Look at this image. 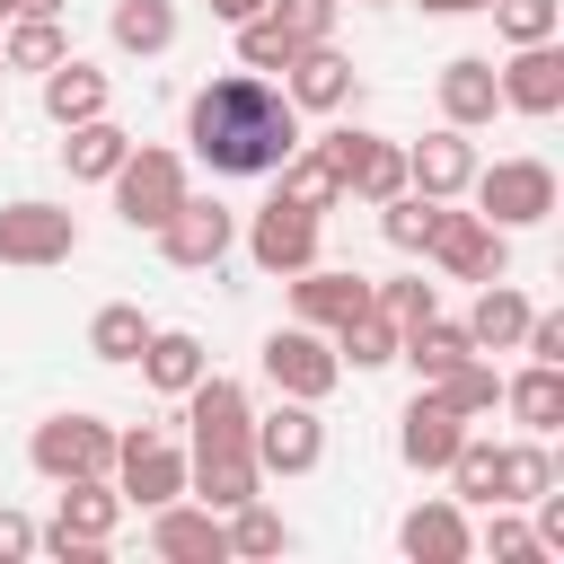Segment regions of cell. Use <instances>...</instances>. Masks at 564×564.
Returning <instances> with one entry per match:
<instances>
[{
	"mask_svg": "<svg viewBox=\"0 0 564 564\" xmlns=\"http://www.w3.org/2000/svg\"><path fill=\"white\" fill-rule=\"evenodd\" d=\"M308 115L282 97V79H264V70H220V79H203L194 97H185V141H194V159L212 167V176H273L308 132H300Z\"/></svg>",
	"mask_w": 564,
	"mask_h": 564,
	"instance_id": "cell-1",
	"label": "cell"
},
{
	"mask_svg": "<svg viewBox=\"0 0 564 564\" xmlns=\"http://www.w3.org/2000/svg\"><path fill=\"white\" fill-rule=\"evenodd\" d=\"M115 529H123V494H115V476H70L62 502H53V520H44V538H35V555L97 564Z\"/></svg>",
	"mask_w": 564,
	"mask_h": 564,
	"instance_id": "cell-2",
	"label": "cell"
},
{
	"mask_svg": "<svg viewBox=\"0 0 564 564\" xmlns=\"http://www.w3.org/2000/svg\"><path fill=\"white\" fill-rule=\"evenodd\" d=\"M115 185V212H123V229H159L185 194H194V176H185V159L176 150H159V141H132L123 150V167L106 176Z\"/></svg>",
	"mask_w": 564,
	"mask_h": 564,
	"instance_id": "cell-3",
	"label": "cell"
},
{
	"mask_svg": "<svg viewBox=\"0 0 564 564\" xmlns=\"http://www.w3.org/2000/svg\"><path fill=\"white\" fill-rule=\"evenodd\" d=\"M467 194H476V212L494 220V229H538V220H555V167L546 159H476V176H467Z\"/></svg>",
	"mask_w": 564,
	"mask_h": 564,
	"instance_id": "cell-4",
	"label": "cell"
},
{
	"mask_svg": "<svg viewBox=\"0 0 564 564\" xmlns=\"http://www.w3.org/2000/svg\"><path fill=\"white\" fill-rule=\"evenodd\" d=\"M423 256H432L449 282H494V273H511V229H494L485 212L432 203V238H423Z\"/></svg>",
	"mask_w": 564,
	"mask_h": 564,
	"instance_id": "cell-5",
	"label": "cell"
},
{
	"mask_svg": "<svg viewBox=\"0 0 564 564\" xmlns=\"http://www.w3.org/2000/svg\"><path fill=\"white\" fill-rule=\"evenodd\" d=\"M26 467L44 485H70V476H115V423L97 414H44L26 432Z\"/></svg>",
	"mask_w": 564,
	"mask_h": 564,
	"instance_id": "cell-6",
	"label": "cell"
},
{
	"mask_svg": "<svg viewBox=\"0 0 564 564\" xmlns=\"http://www.w3.org/2000/svg\"><path fill=\"white\" fill-rule=\"evenodd\" d=\"M256 361H264L273 397H308V405H326V397H335V379H344L335 335H317V326H273V335L256 344Z\"/></svg>",
	"mask_w": 564,
	"mask_h": 564,
	"instance_id": "cell-7",
	"label": "cell"
},
{
	"mask_svg": "<svg viewBox=\"0 0 564 564\" xmlns=\"http://www.w3.org/2000/svg\"><path fill=\"white\" fill-rule=\"evenodd\" d=\"M176 405H185V423H194V449H185V458H256V449H247L256 405H247V388H238V379L203 370V379H194Z\"/></svg>",
	"mask_w": 564,
	"mask_h": 564,
	"instance_id": "cell-8",
	"label": "cell"
},
{
	"mask_svg": "<svg viewBox=\"0 0 564 564\" xmlns=\"http://www.w3.org/2000/svg\"><path fill=\"white\" fill-rule=\"evenodd\" d=\"M115 494H123V502H141V511L176 502V494H185V449H176L159 423L115 432Z\"/></svg>",
	"mask_w": 564,
	"mask_h": 564,
	"instance_id": "cell-9",
	"label": "cell"
},
{
	"mask_svg": "<svg viewBox=\"0 0 564 564\" xmlns=\"http://www.w3.org/2000/svg\"><path fill=\"white\" fill-rule=\"evenodd\" d=\"M79 256V220L62 212V203H0V264H18V273H44V264H70Z\"/></svg>",
	"mask_w": 564,
	"mask_h": 564,
	"instance_id": "cell-10",
	"label": "cell"
},
{
	"mask_svg": "<svg viewBox=\"0 0 564 564\" xmlns=\"http://www.w3.org/2000/svg\"><path fill=\"white\" fill-rule=\"evenodd\" d=\"M150 238H159V256H167L176 273H212V264L238 247V212H229V203H203V194H185V203H176V212H167Z\"/></svg>",
	"mask_w": 564,
	"mask_h": 564,
	"instance_id": "cell-11",
	"label": "cell"
},
{
	"mask_svg": "<svg viewBox=\"0 0 564 564\" xmlns=\"http://www.w3.org/2000/svg\"><path fill=\"white\" fill-rule=\"evenodd\" d=\"M247 449H256V467H264V476H308V467L326 458V423H317V405H308V397H273V414H256Z\"/></svg>",
	"mask_w": 564,
	"mask_h": 564,
	"instance_id": "cell-12",
	"label": "cell"
},
{
	"mask_svg": "<svg viewBox=\"0 0 564 564\" xmlns=\"http://www.w3.org/2000/svg\"><path fill=\"white\" fill-rule=\"evenodd\" d=\"M326 159H335V176H344V194L352 203H388V194H405V141H388V132H326L317 141Z\"/></svg>",
	"mask_w": 564,
	"mask_h": 564,
	"instance_id": "cell-13",
	"label": "cell"
},
{
	"mask_svg": "<svg viewBox=\"0 0 564 564\" xmlns=\"http://www.w3.org/2000/svg\"><path fill=\"white\" fill-rule=\"evenodd\" d=\"M247 264L273 273V282H291L300 264H317V212H300V203L273 194V203L247 220Z\"/></svg>",
	"mask_w": 564,
	"mask_h": 564,
	"instance_id": "cell-14",
	"label": "cell"
},
{
	"mask_svg": "<svg viewBox=\"0 0 564 564\" xmlns=\"http://www.w3.org/2000/svg\"><path fill=\"white\" fill-rule=\"evenodd\" d=\"M282 97H291L300 115H344V106L361 97V70H352V62L335 53V35H326V44H300V53H291Z\"/></svg>",
	"mask_w": 564,
	"mask_h": 564,
	"instance_id": "cell-15",
	"label": "cell"
},
{
	"mask_svg": "<svg viewBox=\"0 0 564 564\" xmlns=\"http://www.w3.org/2000/svg\"><path fill=\"white\" fill-rule=\"evenodd\" d=\"M150 555L159 564H229V529H220V511L176 494V502L150 511Z\"/></svg>",
	"mask_w": 564,
	"mask_h": 564,
	"instance_id": "cell-16",
	"label": "cell"
},
{
	"mask_svg": "<svg viewBox=\"0 0 564 564\" xmlns=\"http://www.w3.org/2000/svg\"><path fill=\"white\" fill-rule=\"evenodd\" d=\"M494 79H502V106H511V115H529V123L564 115V53H555V35H546V44H511V62H502Z\"/></svg>",
	"mask_w": 564,
	"mask_h": 564,
	"instance_id": "cell-17",
	"label": "cell"
},
{
	"mask_svg": "<svg viewBox=\"0 0 564 564\" xmlns=\"http://www.w3.org/2000/svg\"><path fill=\"white\" fill-rule=\"evenodd\" d=\"M397 555L405 564H467L476 555V529H467V502H414L405 520H397Z\"/></svg>",
	"mask_w": 564,
	"mask_h": 564,
	"instance_id": "cell-18",
	"label": "cell"
},
{
	"mask_svg": "<svg viewBox=\"0 0 564 564\" xmlns=\"http://www.w3.org/2000/svg\"><path fill=\"white\" fill-rule=\"evenodd\" d=\"M467 176H476V141H467L458 123H441V132L405 141V185H414V194L458 203V194H467Z\"/></svg>",
	"mask_w": 564,
	"mask_h": 564,
	"instance_id": "cell-19",
	"label": "cell"
},
{
	"mask_svg": "<svg viewBox=\"0 0 564 564\" xmlns=\"http://www.w3.org/2000/svg\"><path fill=\"white\" fill-rule=\"evenodd\" d=\"M458 441H467V423H458L432 388H414V405L397 414V458H405L414 476H441V467L458 458Z\"/></svg>",
	"mask_w": 564,
	"mask_h": 564,
	"instance_id": "cell-20",
	"label": "cell"
},
{
	"mask_svg": "<svg viewBox=\"0 0 564 564\" xmlns=\"http://www.w3.org/2000/svg\"><path fill=\"white\" fill-rule=\"evenodd\" d=\"M291 308H300V326L335 335L344 317H361V308H370V282H361V273H344V264H300V273H291Z\"/></svg>",
	"mask_w": 564,
	"mask_h": 564,
	"instance_id": "cell-21",
	"label": "cell"
},
{
	"mask_svg": "<svg viewBox=\"0 0 564 564\" xmlns=\"http://www.w3.org/2000/svg\"><path fill=\"white\" fill-rule=\"evenodd\" d=\"M494 115H502V79H494V62H485V53H449V62H441V123L476 132V123H494Z\"/></svg>",
	"mask_w": 564,
	"mask_h": 564,
	"instance_id": "cell-22",
	"label": "cell"
},
{
	"mask_svg": "<svg viewBox=\"0 0 564 564\" xmlns=\"http://www.w3.org/2000/svg\"><path fill=\"white\" fill-rule=\"evenodd\" d=\"M132 361H141V379H150L159 397H185V388L212 370V352H203V335H194V326H150V344H141Z\"/></svg>",
	"mask_w": 564,
	"mask_h": 564,
	"instance_id": "cell-23",
	"label": "cell"
},
{
	"mask_svg": "<svg viewBox=\"0 0 564 564\" xmlns=\"http://www.w3.org/2000/svg\"><path fill=\"white\" fill-rule=\"evenodd\" d=\"M106 106H115V79H106L97 62L62 53V62L44 70V115H53V123H88V115H106Z\"/></svg>",
	"mask_w": 564,
	"mask_h": 564,
	"instance_id": "cell-24",
	"label": "cell"
},
{
	"mask_svg": "<svg viewBox=\"0 0 564 564\" xmlns=\"http://www.w3.org/2000/svg\"><path fill=\"white\" fill-rule=\"evenodd\" d=\"M458 326H467V344H476V352H520L529 300L511 291V273H494V282H476V308H467Z\"/></svg>",
	"mask_w": 564,
	"mask_h": 564,
	"instance_id": "cell-25",
	"label": "cell"
},
{
	"mask_svg": "<svg viewBox=\"0 0 564 564\" xmlns=\"http://www.w3.org/2000/svg\"><path fill=\"white\" fill-rule=\"evenodd\" d=\"M123 150H132V132H123L115 115H88V123H62V167H70L79 185H106V176L123 167Z\"/></svg>",
	"mask_w": 564,
	"mask_h": 564,
	"instance_id": "cell-26",
	"label": "cell"
},
{
	"mask_svg": "<svg viewBox=\"0 0 564 564\" xmlns=\"http://www.w3.org/2000/svg\"><path fill=\"white\" fill-rule=\"evenodd\" d=\"M467 352H476V344H467V326H458V317H441V308H432V317H414V326H397V361H414V379H441V370H449V361H467Z\"/></svg>",
	"mask_w": 564,
	"mask_h": 564,
	"instance_id": "cell-27",
	"label": "cell"
},
{
	"mask_svg": "<svg viewBox=\"0 0 564 564\" xmlns=\"http://www.w3.org/2000/svg\"><path fill=\"white\" fill-rule=\"evenodd\" d=\"M502 405L520 432H555L564 423V361H529L520 379H502Z\"/></svg>",
	"mask_w": 564,
	"mask_h": 564,
	"instance_id": "cell-28",
	"label": "cell"
},
{
	"mask_svg": "<svg viewBox=\"0 0 564 564\" xmlns=\"http://www.w3.org/2000/svg\"><path fill=\"white\" fill-rule=\"evenodd\" d=\"M176 0H115V18H106V35H115V53H141V62H159L167 44H176Z\"/></svg>",
	"mask_w": 564,
	"mask_h": 564,
	"instance_id": "cell-29",
	"label": "cell"
},
{
	"mask_svg": "<svg viewBox=\"0 0 564 564\" xmlns=\"http://www.w3.org/2000/svg\"><path fill=\"white\" fill-rule=\"evenodd\" d=\"M273 176H282V203H300V212H317V220L344 203V176H335V159H326L317 141H300V150L273 167Z\"/></svg>",
	"mask_w": 564,
	"mask_h": 564,
	"instance_id": "cell-30",
	"label": "cell"
},
{
	"mask_svg": "<svg viewBox=\"0 0 564 564\" xmlns=\"http://www.w3.org/2000/svg\"><path fill=\"white\" fill-rule=\"evenodd\" d=\"M185 494L203 511H238L247 494H264V467L256 458H185Z\"/></svg>",
	"mask_w": 564,
	"mask_h": 564,
	"instance_id": "cell-31",
	"label": "cell"
},
{
	"mask_svg": "<svg viewBox=\"0 0 564 564\" xmlns=\"http://www.w3.org/2000/svg\"><path fill=\"white\" fill-rule=\"evenodd\" d=\"M423 388H432L458 423H476V414H494V405H502V379H494V361H485V352L449 361V370H441V379H423Z\"/></svg>",
	"mask_w": 564,
	"mask_h": 564,
	"instance_id": "cell-32",
	"label": "cell"
},
{
	"mask_svg": "<svg viewBox=\"0 0 564 564\" xmlns=\"http://www.w3.org/2000/svg\"><path fill=\"white\" fill-rule=\"evenodd\" d=\"M546 485H555V449H546V432L511 441V449H502V467H494V502H520V511H529Z\"/></svg>",
	"mask_w": 564,
	"mask_h": 564,
	"instance_id": "cell-33",
	"label": "cell"
},
{
	"mask_svg": "<svg viewBox=\"0 0 564 564\" xmlns=\"http://www.w3.org/2000/svg\"><path fill=\"white\" fill-rule=\"evenodd\" d=\"M335 361H344V370H388V361H397V317H388V308L344 317V326H335Z\"/></svg>",
	"mask_w": 564,
	"mask_h": 564,
	"instance_id": "cell-34",
	"label": "cell"
},
{
	"mask_svg": "<svg viewBox=\"0 0 564 564\" xmlns=\"http://www.w3.org/2000/svg\"><path fill=\"white\" fill-rule=\"evenodd\" d=\"M220 529H229V555H282V546H291V520H282L264 494H247L238 511H220Z\"/></svg>",
	"mask_w": 564,
	"mask_h": 564,
	"instance_id": "cell-35",
	"label": "cell"
},
{
	"mask_svg": "<svg viewBox=\"0 0 564 564\" xmlns=\"http://www.w3.org/2000/svg\"><path fill=\"white\" fill-rule=\"evenodd\" d=\"M62 53H70L62 18H9V35H0V62L9 70H53Z\"/></svg>",
	"mask_w": 564,
	"mask_h": 564,
	"instance_id": "cell-36",
	"label": "cell"
},
{
	"mask_svg": "<svg viewBox=\"0 0 564 564\" xmlns=\"http://www.w3.org/2000/svg\"><path fill=\"white\" fill-rule=\"evenodd\" d=\"M141 344H150V317H141L132 300H106V308L88 317V352H97V361H132Z\"/></svg>",
	"mask_w": 564,
	"mask_h": 564,
	"instance_id": "cell-37",
	"label": "cell"
},
{
	"mask_svg": "<svg viewBox=\"0 0 564 564\" xmlns=\"http://www.w3.org/2000/svg\"><path fill=\"white\" fill-rule=\"evenodd\" d=\"M494 467H502V441H476V432H467L458 458L441 467V476H449V502H494Z\"/></svg>",
	"mask_w": 564,
	"mask_h": 564,
	"instance_id": "cell-38",
	"label": "cell"
},
{
	"mask_svg": "<svg viewBox=\"0 0 564 564\" xmlns=\"http://www.w3.org/2000/svg\"><path fill=\"white\" fill-rule=\"evenodd\" d=\"M370 212H379V238H388V247L423 256V238H432V194L405 185V194H388V203H370Z\"/></svg>",
	"mask_w": 564,
	"mask_h": 564,
	"instance_id": "cell-39",
	"label": "cell"
},
{
	"mask_svg": "<svg viewBox=\"0 0 564 564\" xmlns=\"http://www.w3.org/2000/svg\"><path fill=\"white\" fill-rule=\"evenodd\" d=\"M494 9V35L502 44H546L564 26V0H485Z\"/></svg>",
	"mask_w": 564,
	"mask_h": 564,
	"instance_id": "cell-40",
	"label": "cell"
},
{
	"mask_svg": "<svg viewBox=\"0 0 564 564\" xmlns=\"http://www.w3.org/2000/svg\"><path fill=\"white\" fill-rule=\"evenodd\" d=\"M291 53H300V44H291L264 9H256V18H238V70H264V79H273V70H291Z\"/></svg>",
	"mask_w": 564,
	"mask_h": 564,
	"instance_id": "cell-41",
	"label": "cell"
},
{
	"mask_svg": "<svg viewBox=\"0 0 564 564\" xmlns=\"http://www.w3.org/2000/svg\"><path fill=\"white\" fill-rule=\"evenodd\" d=\"M485 511H494V520H485V538H476V546H494L502 564H546V555H538V529L520 520V502H485Z\"/></svg>",
	"mask_w": 564,
	"mask_h": 564,
	"instance_id": "cell-42",
	"label": "cell"
},
{
	"mask_svg": "<svg viewBox=\"0 0 564 564\" xmlns=\"http://www.w3.org/2000/svg\"><path fill=\"white\" fill-rule=\"evenodd\" d=\"M370 308H388L397 326H414V317H432V308H441V282H423V273H397V282H370Z\"/></svg>",
	"mask_w": 564,
	"mask_h": 564,
	"instance_id": "cell-43",
	"label": "cell"
},
{
	"mask_svg": "<svg viewBox=\"0 0 564 564\" xmlns=\"http://www.w3.org/2000/svg\"><path fill=\"white\" fill-rule=\"evenodd\" d=\"M335 9H344V0H264V18H273L291 44H326V35H335Z\"/></svg>",
	"mask_w": 564,
	"mask_h": 564,
	"instance_id": "cell-44",
	"label": "cell"
},
{
	"mask_svg": "<svg viewBox=\"0 0 564 564\" xmlns=\"http://www.w3.org/2000/svg\"><path fill=\"white\" fill-rule=\"evenodd\" d=\"M35 538H44V529H35L26 511H9V502H0V564H26V555H35Z\"/></svg>",
	"mask_w": 564,
	"mask_h": 564,
	"instance_id": "cell-45",
	"label": "cell"
},
{
	"mask_svg": "<svg viewBox=\"0 0 564 564\" xmlns=\"http://www.w3.org/2000/svg\"><path fill=\"white\" fill-rule=\"evenodd\" d=\"M414 9H423V18H476L485 0H414Z\"/></svg>",
	"mask_w": 564,
	"mask_h": 564,
	"instance_id": "cell-46",
	"label": "cell"
},
{
	"mask_svg": "<svg viewBox=\"0 0 564 564\" xmlns=\"http://www.w3.org/2000/svg\"><path fill=\"white\" fill-rule=\"evenodd\" d=\"M203 9H212V18H220V26H238V18H256V9H264V0H203Z\"/></svg>",
	"mask_w": 564,
	"mask_h": 564,
	"instance_id": "cell-47",
	"label": "cell"
},
{
	"mask_svg": "<svg viewBox=\"0 0 564 564\" xmlns=\"http://www.w3.org/2000/svg\"><path fill=\"white\" fill-rule=\"evenodd\" d=\"M70 0H9V18H62Z\"/></svg>",
	"mask_w": 564,
	"mask_h": 564,
	"instance_id": "cell-48",
	"label": "cell"
},
{
	"mask_svg": "<svg viewBox=\"0 0 564 564\" xmlns=\"http://www.w3.org/2000/svg\"><path fill=\"white\" fill-rule=\"evenodd\" d=\"M0 26H9V0H0Z\"/></svg>",
	"mask_w": 564,
	"mask_h": 564,
	"instance_id": "cell-49",
	"label": "cell"
},
{
	"mask_svg": "<svg viewBox=\"0 0 564 564\" xmlns=\"http://www.w3.org/2000/svg\"><path fill=\"white\" fill-rule=\"evenodd\" d=\"M0 79H9V62H0Z\"/></svg>",
	"mask_w": 564,
	"mask_h": 564,
	"instance_id": "cell-50",
	"label": "cell"
}]
</instances>
